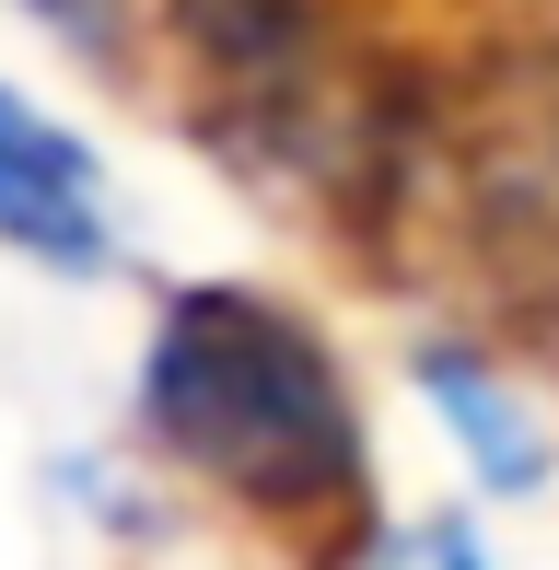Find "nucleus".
<instances>
[{
  "instance_id": "obj_5",
  "label": "nucleus",
  "mask_w": 559,
  "mask_h": 570,
  "mask_svg": "<svg viewBox=\"0 0 559 570\" xmlns=\"http://www.w3.org/2000/svg\"><path fill=\"white\" fill-rule=\"evenodd\" d=\"M362 570H490V548H478V524H467V512H431V524L373 535Z\"/></svg>"
},
{
  "instance_id": "obj_1",
  "label": "nucleus",
  "mask_w": 559,
  "mask_h": 570,
  "mask_svg": "<svg viewBox=\"0 0 559 570\" xmlns=\"http://www.w3.org/2000/svg\"><path fill=\"white\" fill-rule=\"evenodd\" d=\"M140 431L280 535H373V431L339 350L257 279H187L140 338Z\"/></svg>"
},
{
  "instance_id": "obj_2",
  "label": "nucleus",
  "mask_w": 559,
  "mask_h": 570,
  "mask_svg": "<svg viewBox=\"0 0 559 570\" xmlns=\"http://www.w3.org/2000/svg\"><path fill=\"white\" fill-rule=\"evenodd\" d=\"M420 187L454 210V233H467V256L490 279L548 292L559 279V36L501 47L443 106L420 94L396 198H420Z\"/></svg>"
},
{
  "instance_id": "obj_4",
  "label": "nucleus",
  "mask_w": 559,
  "mask_h": 570,
  "mask_svg": "<svg viewBox=\"0 0 559 570\" xmlns=\"http://www.w3.org/2000/svg\"><path fill=\"white\" fill-rule=\"evenodd\" d=\"M409 384L431 396V420H443V443L478 465V489L490 501H537L548 489V431L524 420V396L490 373L478 350H454V338H431L420 361H409Z\"/></svg>"
},
{
  "instance_id": "obj_3",
  "label": "nucleus",
  "mask_w": 559,
  "mask_h": 570,
  "mask_svg": "<svg viewBox=\"0 0 559 570\" xmlns=\"http://www.w3.org/2000/svg\"><path fill=\"white\" fill-rule=\"evenodd\" d=\"M0 245L36 256V268H59V279H106L117 268L106 164H94L47 106H23L12 82H0Z\"/></svg>"
}]
</instances>
